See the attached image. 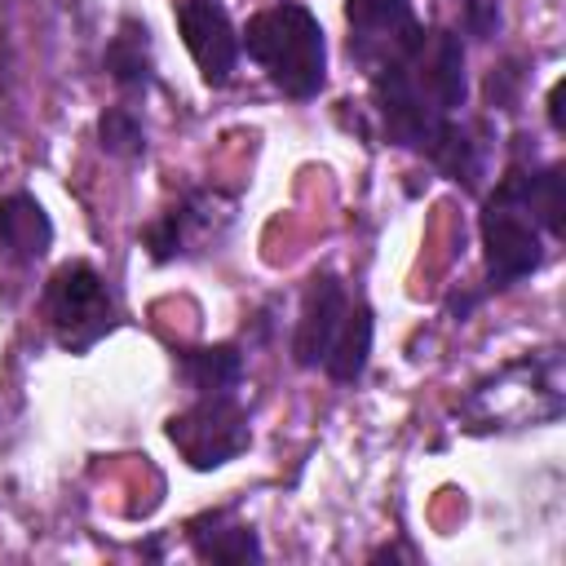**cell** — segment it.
Masks as SVG:
<instances>
[{
    "mask_svg": "<svg viewBox=\"0 0 566 566\" xmlns=\"http://www.w3.org/2000/svg\"><path fill=\"white\" fill-rule=\"evenodd\" d=\"M367 88H371V115L380 124V137L389 146L424 155L438 128L455 119L460 106L469 102L464 40L451 27H424V35L407 57L367 75Z\"/></svg>",
    "mask_w": 566,
    "mask_h": 566,
    "instance_id": "cell-1",
    "label": "cell"
},
{
    "mask_svg": "<svg viewBox=\"0 0 566 566\" xmlns=\"http://www.w3.org/2000/svg\"><path fill=\"white\" fill-rule=\"evenodd\" d=\"M371 305L363 296H349V287L332 270H314L305 279L292 327V363L318 367L336 385H358L371 363Z\"/></svg>",
    "mask_w": 566,
    "mask_h": 566,
    "instance_id": "cell-2",
    "label": "cell"
},
{
    "mask_svg": "<svg viewBox=\"0 0 566 566\" xmlns=\"http://www.w3.org/2000/svg\"><path fill=\"white\" fill-rule=\"evenodd\" d=\"M239 49L292 102H310L327 84V35L301 0H274L256 9L239 31Z\"/></svg>",
    "mask_w": 566,
    "mask_h": 566,
    "instance_id": "cell-3",
    "label": "cell"
},
{
    "mask_svg": "<svg viewBox=\"0 0 566 566\" xmlns=\"http://www.w3.org/2000/svg\"><path fill=\"white\" fill-rule=\"evenodd\" d=\"M460 411L473 433L557 420L562 416V358L548 349V354H522L504 363L495 376L473 385Z\"/></svg>",
    "mask_w": 566,
    "mask_h": 566,
    "instance_id": "cell-4",
    "label": "cell"
},
{
    "mask_svg": "<svg viewBox=\"0 0 566 566\" xmlns=\"http://www.w3.org/2000/svg\"><path fill=\"white\" fill-rule=\"evenodd\" d=\"M478 234H482V265H486V283L491 287H513L522 279H531L544 265V230L535 226L522 186H517V168L509 164L500 172V181L486 190L482 199V217H478Z\"/></svg>",
    "mask_w": 566,
    "mask_h": 566,
    "instance_id": "cell-5",
    "label": "cell"
},
{
    "mask_svg": "<svg viewBox=\"0 0 566 566\" xmlns=\"http://www.w3.org/2000/svg\"><path fill=\"white\" fill-rule=\"evenodd\" d=\"M40 310L49 318L53 340L66 354H88L97 340H106L119 323V310L111 301V287L93 261H62L40 292Z\"/></svg>",
    "mask_w": 566,
    "mask_h": 566,
    "instance_id": "cell-6",
    "label": "cell"
},
{
    "mask_svg": "<svg viewBox=\"0 0 566 566\" xmlns=\"http://www.w3.org/2000/svg\"><path fill=\"white\" fill-rule=\"evenodd\" d=\"M164 438L195 473H212L252 447V420L239 394H195L190 407L164 420Z\"/></svg>",
    "mask_w": 566,
    "mask_h": 566,
    "instance_id": "cell-7",
    "label": "cell"
},
{
    "mask_svg": "<svg viewBox=\"0 0 566 566\" xmlns=\"http://www.w3.org/2000/svg\"><path fill=\"white\" fill-rule=\"evenodd\" d=\"M230 226H234V199L195 186L172 208H164L155 221L142 226V248L155 265H168V261H186L217 248Z\"/></svg>",
    "mask_w": 566,
    "mask_h": 566,
    "instance_id": "cell-8",
    "label": "cell"
},
{
    "mask_svg": "<svg viewBox=\"0 0 566 566\" xmlns=\"http://www.w3.org/2000/svg\"><path fill=\"white\" fill-rule=\"evenodd\" d=\"M345 49L363 75H376L407 57L424 35L411 0H345Z\"/></svg>",
    "mask_w": 566,
    "mask_h": 566,
    "instance_id": "cell-9",
    "label": "cell"
},
{
    "mask_svg": "<svg viewBox=\"0 0 566 566\" xmlns=\"http://www.w3.org/2000/svg\"><path fill=\"white\" fill-rule=\"evenodd\" d=\"M172 18H177V31H181L190 62L199 66V80L208 88H226L234 66H239V53H243L226 4L221 0H177Z\"/></svg>",
    "mask_w": 566,
    "mask_h": 566,
    "instance_id": "cell-10",
    "label": "cell"
},
{
    "mask_svg": "<svg viewBox=\"0 0 566 566\" xmlns=\"http://www.w3.org/2000/svg\"><path fill=\"white\" fill-rule=\"evenodd\" d=\"M491 150H495V137L486 133V124H469V119H447L438 128V137L424 146V159L455 186L464 190H478L482 177H486V164H491Z\"/></svg>",
    "mask_w": 566,
    "mask_h": 566,
    "instance_id": "cell-11",
    "label": "cell"
},
{
    "mask_svg": "<svg viewBox=\"0 0 566 566\" xmlns=\"http://www.w3.org/2000/svg\"><path fill=\"white\" fill-rule=\"evenodd\" d=\"M102 71L124 97H146L155 88V35L142 18L124 13L115 22V35L102 49Z\"/></svg>",
    "mask_w": 566,
    "mask_h": 566,
    "instance_id": "cell-12",
    "label": "cell"
},
{
    "mask_svg": "<svg viewBox=\"0 0 566 566\" xmlns=\"http://www.w3.org/2000/svg\"><path fill=\"white\" fill-rule=\"evenodd\" d=\"M186 544L199 562L212 566H243V562H265L261 535L234 517V509H208L186 522Z\"/></svg>",
    "mask_w": 566,
    "mask_h": 566,
    "instance_id": "cell-13",
    "label": "cell"
},
{
    "mask_svg": "<svg viewBox=\"0 0 566 566\" xmlns=\"http://www.w3.org/2000/svg\"><path fill=\"white\" fill-rule=\"evenodd\" d=\"M53 248V217L31 190H9L0 199V252L18 265H35Z\"/></svg>",
    "mask_w": 566,
    "mask_h": 566,
    "instance_id": "cell-14",
    "label": "cell"
},
{
    "mask_svg": "<svg viewBox=\"0 0 566 566\" xmlns=\"http://www.w3.org/2000/svg\"><path fill=\"white\" fill-rule=\"evenodd\" d=\"M172 367L195 394H239V385H243V345L239 340H217V345L177 349Z\"/></svg>",
    "mask_w": 566,
    "mask_h": 566,
    "instance_id": "cell-15",
    "label": "cell"
},
{
    "mask_svg": "<svg viewBox=\"0 0 566 566\" xmlns=\"http://www.w3.org/2000/svg\"><path fill=\"white\" fill-rule=\"evenodd\" d=\"M97 146H102V155L124 159V164L142 159V155H146V128H142V115H137L128 102L106 106V111L97 115Z\"/></svg>",
    "mask_w": 566,
    "mask_h": 566,
    "instance_id": "cell-16",
    "label": "cell"
},
{
    "mask_svg": "<svg viewBox=\"0 0 566 566\" xmlns=\"http://www.w3.org/2000/svg\"><path fill=\"white\" fill-rule=\"evenodd\" d=\"M517 84H522L517 62H500V71L491 66V75H486V106L491 111H517Z\"/></svg>",
    "mask_w": 566,
    "mask_h": 566,
    "instance_id": "cell-17",
    "label": "cell"
},
{
    "mask_svg": "<svg viewBox=\"0 0 566 566\" xmlns=\"http://www.w3.org/2000/svg\"><path fill=\"white\" fill-rule=\"evenodd\" d=\"M460 22H464V35L491 40L500 31V0H460Z\"/></svg>",
    "mask_w": 566,
    "mask_h": 566,
    "instance_id": "cell-18",
    "label": "cell"
},
{
    "mask_svg": "<svg viewBox=\"0 0 566 566\" xmlns=\"http://www.w3.org/2000/svg\"><path fill=\"white\" fill-rule=\"evenodd\" d=\"M562 93H566V80H553V88H548V128L553 133H566V115H562Z\"/></svg>",
    "mask_w": 566,
    "mask_h": 566,
    "instance_id": "cell-19",
    "label": "cell"
}]
</instances>
